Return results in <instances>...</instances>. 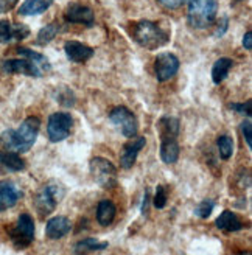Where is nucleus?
Returning a JSON list of instances; mask_svg holds the SVG:
<instances>
[{
  "label": "nucleus",
  "mask_w": 252,
  "mask_h": 255,
  "mask_svg": "<svg viewBox=\"0 0 252 255\" xmlns=\"http://www.w3.org/2000/svg\"><path fill=\"white\" fill-rule=\"evenodd\" d=\"M0 165H3L9 171H23L27 167L19 152L14 151H0Z\"/></svg>",
  "instance_id": "4be33fe9"
},
{
  "label": "nucleus",
  "mask_w": 252,
  "mask_h": 255,
  "mask_svg": "<svg viewBox=\"0 0 252 255\" xmlns=\"http://www.w3.org/2000/svg\"><path fill=\"white\" fill-rule=\"evenodd\" d=\"M243 255H245V254H243ZM246 255H251V254H246Z\"/></svg>",
  "instance_id": "4c0bfd02"
},
{
  "label": "nucleus",
  "mask_w": 252,
  "mask_h": 255,
  "mask_svg": "<svg viewBox=\"0 0 252 255\" xmlns=\"http://www.w3.org/2000/svg\"><path fill=\"white\" fill-rule=\"evenodd\" d=\"M215 226L224 232H238L245 227L242 220L232 210H223V213L215 221Z\"/></svg>",
  "instance_id": "a211bd4d"
},
{
  "label": "nucleus",
  "mask_w": 252,
  "mask_h": 255,
  "mask_svg": "<svg viewBox=\"0 0 252 255\" xmlns=\"http://www.w3.org/2000/svg\"><path fill=\"white\" fill-rule=\"evenodd\" d=\"M41 120L37 117L25 119L16 129H6L0 134V143L8 151L27 152L33 148L37 134H39Z\"/></svg>",
  "instance_id": "f03ea898"
},
{
  "label": "nucleus",
  "mask_w": 252,
  "mask_h": 255,
  "mask_svg": "<svg viewBox=\"0 0 252 255\" xmlns=\"http://www.w3.org/2000/svg\"><path fill=\"white\" fill-rule=\"evenodd\" d=\"M64 53H66V58L72 62H77V64H81V62H86L89 61L92 56H94V48L86 45L83 42H78V41H67L64 44Z\"/></svg>",
  "instance_id": "2eb2a0df"
},
{
  "label": "nucleus",
  "mask_w": 252,
  "mask_h": 255,
  "mask_svg": "<svg viewBox=\"0 0 252 255\" xmlns=\"http://www.w3.org/2000/svg\"><path fill=\"white\" fill-rule=\"evenodd\" d=\"M232 67H234V61L231 58L223 56L217 59L212 66V81L215 84L223 83L229 76V72L232 70Z\"/></svg>",
  "instance_id": "412c9836"
},
{
  "label": "nucleus",
  "mask_w": 252,
  "mask_h": 255,
  "mask_svg": "<svg viewBox=\"0 0 252 255\" xmlns=\"http://www.w3.org/2000/svg\"><path fill=\"white\" fill-rule=\"evenodd\" d=\"M157 3H160L165 9L174 11V9H179L182 5L188 3V0H157Z\"/></svg>",
  "instance_id": "2f4dec72"
},
{
  "label": "nucleus",
  "mask_w": 252,
  "mask_h": 255,
  "mask_svg": "<svg viewBox=\"0 0 252 255\" xmlns=\"http://www.w3.org/2000/svg\"><path fill=\"white\" fill-rule=\"evenodd\" d=\"M22 198V190L11 181H0V212L14 207Z\"/></svg>",
  "instance_id": "ddd939ff"
},
{
  "label": "nucleus",
  "mask_w": 252,
  "mask_h": 255,
  "mask_svg": "<svg viewBox=\"0 0 252 255\" xmlns=\"http://www.w3.org/2000/svg\"><path fill=\"white\" fill-rule=\"evenodd\" d=\"M64 17L67 22L75 25H84L87 28H92L95 25V12L91 6L83 5L80 2H73L66 8Z\"/></svg>",
  "instance_id": "9b49d317"
},
{
  "label": "nucleus",
  "mask_w": 252,
  "mask_h": 255,
  "mask_svg": "<svg viewBox=\"0 0 252 255\" xmlns=\"http://www.w3.org/2000/svg\"><path fill=\"white\" fill-rule=\"evenodd\" d=\"M132 39L146 50H157L170 41V33L153 20H138L132 25Z\"/></svg>",
  "instance_id": "7ed1b4c3"
},
{
  "label": "nucleus",
  "mask_w": 252,
  "mask_h": 255,
  "mask_svg": "<svg viewBox=\"0 0 252 255\" xmlns=\"http://www.w3.org/2000/svg\"><path fill=\"white\" fill-rule=\"evenodd\" d=\"M59 33V23L58 22H50L45 27H42L36 36V44L37 45H47L52 42L56 34Z\"/></svg>",
  "instance_id": "393cba45"
},
{
  "label": "nucleus",
  "mask_w": 252,
  "mask_h": 255,
  "mask_svg": "<svg viewBox=\"0 0 252 255\" xmlns=\"http://www.w3.org/2000/svg\"><path fill=\"white\" fill-rule=\"evenodd\" d=\"M228 28H229V17H223L218 23V27L215 30V37H223L226 33H228Z\"/></svg>",
  "instance_id": "473e14b6"
},
{
  "label": "nucleus",
  "mask_w": 252,
  "mask_h": 255,
  "mask_svg": "<svg viewBox=\"0 0 252 255\" xmlns=\"http://www.w3.org/2000/svg\"><path fill=\"white\" fill-rule=\"evenodd\" d=\"M62 198H64V188L61 185H58L55 182H50V184L44 185L34 196V206H36L37 213L42 216L52 213Z\"/></svg>",
  "instance_id": "0eeeda50"
},
{
  "label": "nucleus",
  "mask_w": 252,
  "mask_h": 255,
  "mask_svg": "<svg viewBox=\"0 0 252 255\" xmlns=\"http://www.w3.org/2000/svg\"><path fill=\"white\" fill-rule=\"evenodd\" d=\"M89 171L92 179L106 190H111L117 185V168L111 160L105 157H94L89 163Z\"/></svg>",
  "instance_id": "423d86ee"
},
{
  "label": "nucleus",
  "mask_w": 252,
  "mask_h": 255,
  "mask_svg": "<svg viewBox=\"0 0 252 255\" xmlns=\"http://www.w3.org/2000/svg\"><path fill=\"white\" fill-rule=\"evenodd\" d=\"M17 53L22 58H9L0 61V70L6 75H25L31 76V78H41L47 72L52 70V64L50 61L27 47H19Z\"/></svg>",
  "instance_id": "f257e3e1"
},
{
  "label": "nucleus",
  "mask_w": 252,
  "mask_h": 255,
  "mask_svg": "<svg viewBox=\"0 0 252 255\" xmlns=\"http://www.w3.org/2000/svg\"><path fill=\"white\" fill-rule=\"evenodd\" d=\"M55 98H56V101H58L59 105L67 106V108L73 106L75 100H77V98H75V95H73V92H72V89H69V87H59V89H56Z\"/></svg>",
  "instance_id": "bb28decb"
},
{
  "label": "nucleus",
  "mask_w": 252,
  "mask_h": 255,
  "mask_svg": "<svg viewBox=\"0 0 252 255\" xmlns=\"http://www.w3.org/2000/svg\"><path fill=\"white\" fill-rule=\"evenodd\" d=\"M148 204H149V191L145 188V195H143V204H142V213H148Z\"/></svg>",
  "instance_id": "c9c22d12"
},
{
  "label": "nucleus",
  "mask_w": 252,
  "mask_h": 255,
  "mask_svg": "<svg viewBox=\"0 0 252 255\" xmlns=\"http://www.w3.org/2000/svg\"><path fill=\"white\" fill-rule=\"evenodd\" d=\"M157 128H159V135H176L179 137V120L174 119L171 116H163L159 122H157Z\"/></svg>",
  "instance_id": "b1692460"
},
{
  "label": "nucleus",
  "mask_w": 252,
  "mask_h": 255,
  "mask_svg": "<svg viewBox=\"0 0 252 255\" xmlns=\"http://www.w3.org/2000/svg\"><path fill=\"white\" fill-rule=\"evenodd\" d=\"M34 231L36 229H34V221L31 218V215L20 213L16 224L11 229H8V235L16 249H25L33 243Z\"/></svg>",
  "instance_id": "39448f33"
},
{
  "label": "nucleus",
  "mask_w": 252,
  "mask_h": 255,
  "mask_svg": "<svg viewBox=\"0 0 252 255\" xmlns=\"http://www.w3.org/2000/svg\"><path fill=\"white\" fill-rule=\"evenodd\" d=\"M108 248V243H102L98 241L97 238H86L81 240L75 246V254L77 255H87V254H92V252H100V251H105Z\"/></svg>",
  "instance_id": "5701e85b"
},
{
  "label": "nucleus",
  "mask_w": 252,
  "mask_h": 255,
  "mask_svg": "<svg viewBox=\"0 0 252 255\" xmlns=\"http://www.w3.org/2000/svg\"><path fill=\"white\" fill-rule=\"evenodd\" d=\"M243 47L248 50V52H251V50H252V33H251V30L246 31L245 36H243Z\"/></svg>",
  "instance_id": "f704fd0d"
},
{
  "label": "nucleus",
  "mask_w": 252,
  "mask_h": 255,
  "mask_svg": "<svg viewBox=\"0 0 252 255\" xmlns=\"http://www.w3.org/2000/svg\"><path fill=\"white\" fill-rule=\"evenodd\" d=\"M229 109L242 114V116H246V119H251V114H252V103L251 100L246 101V103H231Z\"/></svg>",
  "instance_id": "c756f323"
},
{
  "label": "nucleus",
  "mask_w": 252,
  "mask_h": 255,
  "mask_svg": "<svg viewBox=\"0 0 252 255\" xmlns=\"http://www.w3.org/2000/svg\"><path fill=\"white\" fill-rule=\"evenodd\" d=\"M19 0H0V14H5V12H9L12 8L17 5Z\"/></svg>",
  "instance_id": "72a5a7b5"
},
{
  "label": "nucleus",
  "mask_w": 252,
  "mask_h": 255,
  "mask_svg": "<svg viewBox=\"0 0 252 255\" xmlns=\"http://www.w3.org/2000/svg\"><path fill=\"white\" fill-rule=\"evenodd\" d=\"M179 143L176 135H160V159L168 165L176 163L179 159Z\"/></svg>",
  "instance_id": "dca6fc26"
},
{
  "label": "nucleus",
  "mask_w": 252,
  "mask_h": 255,
  "mask_svg": "<svg viewBox=\"0 0 252 255\" xmlns=\"http://www.w3.org/2000/svg\"><path fill=\"white\" fill-rule=\"evenodd\" d=\"M213 209H215V202H213L212 199H204V201H201L196 206L195 215L198 216V218H201V220H207L209 216L212 215Z\"/></svg>",
  "instance_id": "cd10ccee"
},
{
  "label": "nucleus",
  "mask_w": 252,
  "mask_h": 255,
  "mask_svg": "<svg viewBox=\"0 0 252 255\" xmlns=\"http://www.w3.org/2000/svg\"><path fill=\"white\" fill-rule=\"evenodd\" d=\"M167 202H168V191L167 188L163 187V185H157L156 188V196H154V207L156 209H163L167 206Z\"/></svg>",
  "instance_id": "c85d7f7f"
},
{
  "label": "nucleus",
  "mask_w": 252,
  "mask_h": 255,
  "mask_svg": "<svg viewBox=\"0 0 252 255\" xmlns=\"http://www.w3.org/2000/svg\"><path fill=\"white\" fill-rule=\"evenodd\" d=\"M30 36V28L23 23H11L6 19L0 20V44L22 41Z\"/></svg>",
  "instance_id": "f8f14e48"
},
{
  "label": "nucleus",
  "mask_w": 252,
  "mask_h": 255,
  "mask_svg": "<svg viewBox=\"0 0 252 255\" xmlns=\"http://www.w3.org/2000/svg\"><path fill=\"white\" fill-rule=\"evenodd\" d=\"M187 22L195 30H206L215 22L218 0H188Z\"/></svg>",
  "instance_id": "20e7f679"
},
{
  "label": "nucleus",
  "mask_w": 252,
  "mask_h": 255,
  "mask_svg": "<svg viewBox=\"0 0 252 255\" xmlns=\"http://www.w3.org/2000/svg\"><path fill=\"white\" fill-rule=\"evenodd\" d=\"M145 145H146L145 137L134 138V140H131V142L126 143L122 149V154H120V167L125 170H129L135 163L138 152L145 148Z\"/></svg>",
  "instance_id": "4468645a"
},
{
  "label": "nucleus",
  "mask_w": 252,
  "mask_h": 255,
  "mask_svg": "<svg viewBox=\"0 0 252 255\" xmlns=\"http://www.w3.org/2000/svg\"><path fill=\"white\" fill-rule=\"evenodd\" d=\"M55 0H25L19 8V16H39L53 5Z\"/></svg>",
  "instance_id": "aec40b11"
},
{
  "label": "nucleus",
  "mask_w": 252,
  "mask_h": 255,
  "mask_svg": "<svg viewBox=\"0 0 252 255\" xmlns=\"http://www.w3.org/2000/svg\"><path fill=\"white\" fill-rule=\"evenodd\" d=\"M220 156L224 160H229L234 156V140L229 135H220L217 140Z\"/></svg>",
  "instance_id": "a878e982"
},
{
  "label": "nucleus",
  "mask_w": 252,
  "mask_h": 255,
  "mask_svg": "<svg viewBox=\"0 0 252 255\" xmlns=\"http://www.w3.org/2000/svg\"><path fill=\"white\" fill-rule=\"evenodd\" d=\"M235 2H242V0H235Z\"/></svg>",
  "instance_id": "e433bc0d"
},
{
  "label": "nucleus",
  "mask_w": 252,
  "mask_h": 255,
  "mask_svg": "<svg viewBox=\"0 0 252 255\" xmlns=\"http://www.w3.org/2000/svg\"><path fill=\"white\" fill-rule=\"evenodd\" d=\"M116 215H117V207L111 199H103V201L98 202V206H97V221H98L100 226H103V227L111 226L112 221L116 220Z\"/></svg>",
  "instance_id": "6ab92c4d"
},
{
  "label": "nucleus",
  "mask_w": 252,
  "mask_h": 255,
  "mask_svg": "<svg viewBox=\"0 0 252 255\" xmlns=\"http://www.w3.org/2000/svg\"><path fill=\"white\" fill-rule=\"evenodd\" d=\"M242 134H243V137H245V140H246V143H248V146L251 148L252 146V122H251V119H246L243 123H242Z\"/></svg>",
  "instance_id": "7c9ffc66"
},
{
  "label": "nucleus",
  "mask_w": 252,
  "mask_h": 255,
  "mask_svg": "<svg viewBox=\"0 0 252 255\" xmlns=\"http://www.w3.org/2000/svg\"><path fill=\"white\" fill-rule=\"evenodd\" d=\"M72 229L70 220L66 216H53L47 221L45 226V235L50 240H59L62 237H66Z\"/></svg>",
  "instance_id": "f3484780"
},
{
  "label": "nucleus",
  "mask_w": 252,
  "mask_h": 255,
  "mask_svg": "<svg viewBox=\"0 0 252 255\" xmlns=\"http://www.w3.org/2000/svg\"><path fill=\"white\" fill-rule=\"evenodd\" d=\"M73 126V119L67 112H55L48 117L47 122V135L52 143H58L70 135Z\"/></svg>",
  "instance_id": "6e6552de"
},
{
  "label": "nucleus",
  "mask_w": 252,
  "mask_h": 255,
  "mask_svg": "<svg viewBox=\"0 0 252 255\" xmlns=\"http://www.w3.org/2000/svg\"><path fill=\"white\" fill-rule=\"evenodd\" d=\"M111 123L119 128V131L126 138H134L138 131V122L134 116V112L126 106H116L109 112Z\"/></svg>",
  "instance_id": "1a4fd4ad"
},
{
  "label": "nucleus",
  "mask_w": 252,
  "mask_h": 255,
  "mask_svg": "<svg viewBox=\"0 0 252 255\" xmlns=\"http://www.w3.org/2000/svg\"><path fill=\"white\" fill-rule=\"evenodd\" d=\"M179 67H181L179 58L171 52L159 53L157 58L154 59V73H156L157 81L160 83L171 80L173 76L179 72Z\"/></svg>",
  "instance_id": "9d476101"
}]
</instances>
